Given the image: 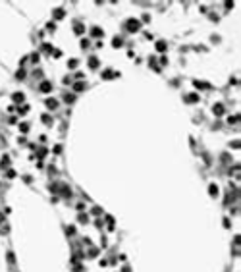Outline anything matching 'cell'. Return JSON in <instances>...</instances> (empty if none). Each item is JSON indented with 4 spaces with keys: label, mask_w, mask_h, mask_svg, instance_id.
<instances>
[{
    "label": "cell",
    "mask_w": 241,
    "mask_h": 272,
    "mask_svg": "<svg viewBox=\"0 0 241 272\" xmlns=\"http://www.w3.org/2000/svg\"><path fill=\"white\" fill-rule=\"evenodd\" d=\"M41 89H43V91H50V85H48V83H43V87H41Z\"/></svg>",
    "instance_id": "5"
},
{
    "label": "cell",
    "mask_w": 241,
    "mask_h": 272,
    "mask_svg": "<svg viewBox=\"0 0 241 272\" xmlns=\"http://www.w3.org/2000/svg\"><path fill=\"white\" fill-rule=\"evenodd\" d=\"M214 112H216V114H222V112H224V106H222V104H216V106H214Z\"/></svg>",
    "instance_id": "2"
},
{
    "label": "cell",
    "mask_w": 241,
    "mask_h": 272,
    "mask_svg": "<svg viewBox=\"0 0 241 272\" xmlns=\"http://www.w3.org/2000/svg\"><path fill=\"white\" fill-rule=\"evenodd\" d=\"M139 27V23L137 21H129V25H127V29H131V31H135Z\"/></svg>",
    "instance_id": "1"
},
{
    "label": "cell",
    "mask_w": 241,
    "mask_h": 272,
    "mask_svg": "<svg viewBox=\"0 0 241 272\" xmlns=\"http://www.w3.org/2000/svg\"><path fill=\"white\" fill-rule=\"evenodd\" d=\"M14 98H15V102H21V100H23V95L17 93V95H14Z\"/></svg>",
    "instance_id": "3"
},
{
    "label": "cell",
    "mask_w": 241,
    "mask_h": 272,
    "mask_svg": "<svg viewBox=\"0 0 241 272\" xmlns=\"http://www.w3.org/2000/svg\"><path fill=\"white\" fill-rule=\"evenodd\" d=\"M216 191H218V189H216V185H210V195H216Z\"/></svg>",
    "instance_id": "4"
}]
</instances>
